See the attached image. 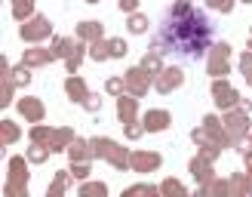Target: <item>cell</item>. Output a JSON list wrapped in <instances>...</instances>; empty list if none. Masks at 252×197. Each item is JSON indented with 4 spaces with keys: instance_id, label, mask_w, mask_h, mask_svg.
<instances>
[{
    "instance_id": "1",
    "label": "cell",
    "mask_w": 252,
    "mask_h": 197,
    "mask_svg": "<svg viewBox=\"0 0 252 197\" xmlns=\"http://www.w3.org/2000/svg\"><path fill=\"white\" fill-rule=\"evenodd\" d=\"M212 43V22L203 9L179 3L166 12L160 31H157V46L160 53L175 56V59H203V53Z\"/></svg>"
}]
</instances>
